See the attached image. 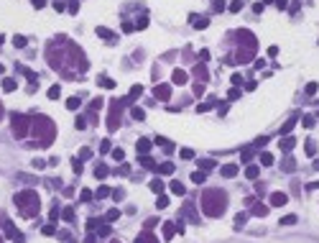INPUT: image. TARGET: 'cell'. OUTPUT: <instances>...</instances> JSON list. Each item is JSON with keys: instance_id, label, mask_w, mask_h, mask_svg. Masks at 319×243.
Returning a JSON list of instances; mask_svg holds the SVG:
<instances>
[{"instance_id": "obj_23", "label": "cell", "mask_w": 319, "mask_h": 243, "mask_svg": "<svg viewBox=\"0 0 319 243\" xmlns=\"http://www.w3.org/2000/svg\"><path fill=\"white\" fill-rule=\"evenodd\" d=\"M133 118H136V120H143V118H146V113H143L141 108H133Z\"/></svg>"}, {"instance_id": "obj_12", "label": "cell", "mask_w": 319, "mask_h": 243, "mask_svg": "<svg viewBox=\"0 0 319 243\" xmlns=\"http://www.w3.org/2000/svg\"><path fill=\"white\" fill-rule=\"evenodd\" d=\"M151 190L161 195V192H163V182H161V179H153V182H151Z\"/></svg>"}, {"instance_id": "obj_14", "label": "cell", "mask_w": 319, "mask_h": 243, "mask_svg": "<svg viewBox=\"0 0 319 243\" xmlns=\"http://www.w3.org/2000/svg\"><path fill=\"white\" fill-rule=\"evenodd\" d=\"M245 220H248V215H245V213H240V215L235 218V228H242V225H245Z\"/></svg>"}, {"instance_id": "obj_20", "label": "cell", "mask_w": 319, "mask_h": 243, "mask_svg": "<svg viewBox=\"0 0 319 243\" xmlns=\"http://www.w3.org/2000/svg\"><path fill=\"white\" fill-rule=\"evenodd\" d=\"M66 108H69V110H77V108H79V100H77V97H69V100H66Z\"/></svg>"}, {"instance_id": "obj_29", "label": "cell", "mask_w": 319, "mask_h": 243, "mask_svg": "<svg viewBox=\"0 0 319 243\" xmlns=\"http://www.w3.org/2000/svg\"><path fill=\"white\" fill-rule=\"evenodd\" d=\"M89 156H92L89 148H82V151H79V159H89Z\"/></svg>"}, {"instance_id": "obj_5", "label": "cell", "mask_w": 319, "mask_h": 243, "mask_svg": "<svg viewBox=\"0 0 319 243\" xmlns=\"http://www.w3.org/2000/svg\"><path fill=\"white\" fill-rule=\"evenodd\" d=\"M168 95H171V90H168L166 85H158V87H156V97H161V100H166Z\"/></svg>"}, {"instance_id": "obj_19", "label": "cell", "mask_w": 319, "mask_h": 243, "mask_svg": "<svg viewBox=\"0 0 319 243\" xmlns=\"http://www.w3.org/2000/svg\"><path fill=\"white\" fill-rule=\"evenodd\" d=\"M296 223V215H286V218H281V225H294Z\"/></svg>"}, {"instance_id": "obj_30", "label": "cell", "mask_w": 319, "mask_h": 243, "mask_svg": "<svg viewBox=\"0 0 319 243\" xmlns=\"http://www.w3.org/2000/svg\"><path fill=\"white\" fill-rule=\"evenodd\" d=\"M304 125L311 128V125H314V118H311V115H304Z\"/></svg>"}, {"instance_id": "obj_22", "label": "cell", "mask_w": 319, "mask_h": 243, "mask_svg": "<svg viewBox=\"0 0 319 243\" xmlns=\"http://www.w3.org/2000/svg\"><path fill=\"white\" fill-rule=\"evenodd\" d=\"M97 36H102V39H115V36H112L107 28H97Z\"/></svg>"}, {"instance_id": "obj_18", "label": "cell", "mask_w": 319, "mask_h": 243, "mask_svg": "<svg viewBox=\"0 0 319 243\" xmlns=\"http://www.w3.org/2000/svg\"><path fill=\"white\" fill-rule=\"evenodd\" d=\"M59 95H61V87H59V85H56V87H51V90H49V97H51V100H56V97H59Z\"/></svg>"}, {"instance_id": "obj_35", "label": "cell", "mask_w": 319, "mask_h": 243, "mask_svg": "<svg viewBox=\"0 0 319 243\" xmlns=\"http://www.w3.org/2000/svg\"><path fill=\"white\" fill-rule=\"evenodd\" d=\"M95 174H97V177H105V174H107V169H105V166H97V172H95Z\"/></svg>"}, {"instance_id": "obj_38", "label": "cell", "mask_w": 319, "mask_h": 243, "mask_svg": "<svg viewBox=\"0 0 319 243\" xmlns=\"http://www.w3.org/2000/svg\"><path fill=\"white\" fill-rule=\"evenodd\" d=\"M0 115H3V108H0Z\"/></svg>"}, {"instance_id": "obj_33", "label": "cell", "mask_w": 319, "mask_h": 243, "mask_svg": "<svg viewBox=\"0 0 319 243\" xmlns=\"http://www.w3.org/2000/svg\"><path fill=\"white\" fill-rule=\"evenodd\" d=\"M118 215H120V213H118V210H110V213H107V220H115V218H118Z\"/></svg>"}, {"instance_id": "obj_6", "label": "cell", "mask_w": 319, "mask_h": 243, "mask_svg": "<svg viewBox=\"0 0 319 243\" xmlns=\"http://www.w3.org/2000/svg\"><path fill=\"white\" fill-rule=\"evenodd\" d=\"M174 85H186V72H181V69L174 72Z\"/></svg>"}, {"instance_id": "obj_27", "label": "cell", "mask_w": 319, "mask_h": 243, "mask_svg": "<svg viewBox=\"0 0 319 243\" xmlns=\"http://www.w3.org/2000/svg\"><path fill=\"white\" fill-rule=\"evenodd\" d=\"M13 44H15V46H21V49H23V46H26V39H23V36H15V39H13Z\"/></svg>"}, {"instance_id": "obj_26", "label": "cell", "mask_w": 319, "mask_h": 243, "mask_svg": "<svg viewBox=\"0 0 319 243\" xmlns=\"http://www.w3.org/2000/svg\"><path fill=\"white\" fill-rule=\"evenodd\" d=\"M306 154H309V156H314V154H316V146H314V141H309V143H306Z\"/></svg>"}, {"instance_id": "obj_36", "label": "cell", "mask_w": 319, "mask_h": 243, "mask_svg": "<svg viewBox=\"0 0 319 243\" xmlns=\"http://www.w3.org/2000/svg\"><path fill=\"white\" fill-rule=\"evenodd\" d=\"M306 92H309V95H314V92H316V82H311V85L306 87Z\"/></svg>"}, {"instance_id": "obj_16", "label": "cell", "mask_w": 319, "mask_h": 243, "mask_svg": "<svg viewBox=\"0 0 319 243\" xmlns=\"http://www.w3.org/2000/svg\"><path fill=\"white\" fill-rule=\"evenodd\" d=\"M3 90L5 92H13L15 90V80H3Z\"/></svg>"}, {"instance_id": "obj_31", "label": "cell", "mask_w": 319, "mask_h": 243, "mask_svg": "<svg viewBox=\"0 0 319 243\" xmlns=\"http://www.w3.org/2000/svg\"><path fill=\"white\" fill-rule=\"evenodd\" d=\"M199 166H204V169H210V166H215V161H210V159H204V161H199Z\"/></svg>"}, {"instance_id": "obj_9", "label": "cell", "mask_w": 319, "mask_h": 243, "mask_svg": "<svg viewBox=\"0 0 319 243\" xmlns=\"http://www.w3.org/2000/svg\"><path fill=\"white\" fill-rule=\"evenodd\" d=\"M258 172H260V166H248V169H245V177H248V179H255Z\"/></svg>"}, {"instance_id": "obj_2", "label": "cell", "mask_w": 319, "mask_h": 243, "mask_svg": "<svg viewBox=\"0 0 319 243\" xmlns=\"http://www.w3.org/2000/svg\"><path fill=\"white\" fill-rule=\"evenodd\" d=\"M15 202L18 205H39V197H36V192H23V195L15 197ZM33 213H36V207H26L23 210V215H33Z\"/></svg>"}, {"instance_id": "obj_32", "label": "cell", "mask_w": 319, "mask_h": 243, "mask_svg": "<svg viewBox=\"0 0 319 243\" xmlns=\"http://www.w3.org/2000/svg\"><path fill=\"white\" fill-rule=\"evenodd\" d=\"M112 156H115V159H123V156H125V151H123V148H115V151H112Z\"/></svg>"}, {"instance_id": "obj_17", "label": "cell", "mask_w": 319, "mask_h": 243, "mask_svg": "<svg viewBox=\"0 0 319 243\" xmlns=\"http://www.w3.org/2000/svg\"><path fill=\"white\" fill-rule=\"evenodd\" d=\"M166 205H168V197H163V195H158V200H156V207H158V210H163V207H166Z\"/></svg>"}, {"instance_id": "obj_37", "label": "cell", "mask_w": 319, "mask_h": 243, "mask_svg": "<svg viewBox=\"0 0 319 243\" xmlns=\"http://www.w3.org/2000/svg\"><path fill=\"white\" fill-rule=\"evenodd\" d=\"M314 169H319V159H316V161H314Z\"/></svg>"}, {"instance_id": "obj_3", "label": "cell", "mask_w": 319, "mask_h": 243, "mask_svg": "<svg viewBox=\"0 0 319 243\" xmlns=\"http://www.w3.org/2000/svg\"><path fill=\"white\" fill-rule=\"evenodd\" d=\"M28 120L23 118V115H18V113H13V133L15 136H26V130H28V125H26Z\"/></svg>"}, {"instance_id": "obj_1", "label": "cell", "mask_w": 319, "mask_h": 243, "mask_svg": "<svg viewBox=\"0 0 319 243\" xmlns=\"http://www.w3.org/2000/svg\"><path fill=\"white\" fill-rule=\"evenodd\" d=\"M225 202H227V197H225L220 190H212V192H207L204 195V200H202V207H204V213L207 215H222L225 213Z\"/></svg>"}, {"instance_id": "obj_34", "label": "cell", "mask_w": 319, "mask_h": 243, "mask_svg": "<svg viewBox=\"0 0 319 243\" xmlns=\"http://www.w3.org/2000/svg\"><path fill=\"white\" fill-rule=\"evenodd\" d=\"M232 85H242V77H240V74H232Z\"/></svg>"}, {"instance_id": "obj_15", "label": "cell", "mask_w": 319, "mask_h": 243, "mask_svg": "<svg viewBox=\"0 0 319 243\" xmlns=\"http://www.w3.org/2000/svg\"><path fill=\"white\" fill-rule=\"evenodd\" d=\"M204 179H207V177H204V172H194V174H192V182H197V184H204Z\"/></svg>"}, {"instance_id": "obj_8", "label": "cell", "mask_w": 319, "mask_h": 243, "mask_svg": "<svg viewBox=\"0 0 319 243\" xmlns=\"http://www.w3.org/2000/svg\"><path fill=\"white\" fill-rule=\"evenodd\" d=\"M148 148H151V141H148V138H141V141H138V154H146Z\"/></svg>"}, {"instance_id": "obj_4", "label": "cell", "mask_w": 319, "mask_h": 243, "mask_svg": "<svg viewBox=\"0 0 319 243\" xmlns=\"http://www.w3.org/2000/svg\"><path fill=\"white\" fill-rule=\"evenodd\" d=\"M271 202H273V205H286L289 197H286L284 192H273V195H271Z\"/></svg>"}, {"instance_id": "obj_21", "label": "cell", "mask_w": 319, "mask_h": 243, "mask_svg": "<svg viewBox=\"0 0 319 243\" xmlns=\"http://www.w3.org/2000/svg\"><path fill=\"white\" fill-rule=\"evenodd\" d=\"M260 164H263V166L273 164V156H271V154H260Z\"/></svg>"}, {"instance_id": "obj_11", "label": "cell", "mask_w": 319, "mask_h": 243, "mask_svg": "<svg viewBox=\"0 0 319 243\" xmlns=\"http://www.w3.org/2000/svg\"><path fill=\"white\" fill-rule=\"evenodd\" d=\"M294 143H296L294 138H286V141L281 138V148H284V151H291V148H294Z\"/></svg>"}, {"instance_id": "obj_7", "label": "cell", "mask_w": 319, "mask_h": 243, "mask_svg": "<svg viewBox=\"0 0 319 243\" xmlns=\"http://www.w3.org/2000/svg\"><path fill=\"white\" fill-rule=\"evenodd\" d=\"M235 174H237V166H235V164L222 166V177H235Z\"/></svg>"}, {"instance_id": "obj_24", "label": "cell", "mask_w": 319, "mask_h": 243, "mask_svg": "<svg viewBox=\"0 0 319 243\" xmlns=\"http://www.w3.org/2000/svg\"><path fill=\"white\" fill-rule=\"evenodd\" d=\"M158 172H161V174H171L174 166H171V164H163V166H158Z\"/></svg>"}, {"instance_id": "obj_25", "label": "cell", "mask_w": 319, "mask_h": 243, "mask_svg": "<svg viewBox=\"0 0 319 243\" xmlns=\"http://www.w3.org/2000/svg\"><path fill=\"white\" fill-rule=\"evenodd\" d=\"M179 154H181V159H192V156H194V151H192V148H181Z\"/></svg>"}, {"instance_id": "obj_10", "label": "cell", "mask_w": 319, "mask_h": 243, "mask_svg": "<svg viewBox=\"0 0 319 243\" xmlns=\"http://www.w3.org/2000/svg\"><path fill=\"white\" fill-rule=\"evenodd\" d=\"M171 225H174V223H163V238H166V240L174 235V228H171Z\"/></svg>"}, {"instance_id": "obj_13", "label": "cell", "mask_w": 319, "mask_h": 243, "mask_svg": "<svg viewBox=\"0 0 319 243\" xmlns=\"http://www.w3.org/2000/svg\"><path fill=\"white\" fill-rule=\"evenodd\" d=\"M171 192H176V195H184L186 190H184V184H181V182H171Z\"/></svg>"}, {"instance_id": "obj_28", "label": "cell", "mask_w": 319, "mask_h": 243, "mask_svg": "<svg viewBox=\"0 0 319 243\" xmlns=\"http://www.w3.org/2000/svg\"><path fill=\"white\" fill-rule=\"evenodd\" d=\"M291 128H294V120H289V123H286L284 128H281V136H284V133H289V130H291Z\"/></svg>"}]
</instances>
